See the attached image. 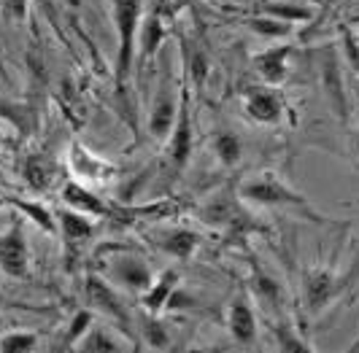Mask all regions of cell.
<instances>
[{"instance_id": "cell-1", "label": "cell", "mask_w": 359, "mask_h": 353, "mask_svg": "<svg viewBox=\"0 0 359 353\" xmlns=\"http://www.w3.org/2000/svg\"><path fill=\"white\" fill-rule=\"evenodd\" d=\"M111 14L116 27V60H114V76L122 87L130 78L133 60L138 52V33L144 19V0H111Z\"/></svg>"}, {"instance_id": "cell-2", "label": "cell", "mask_w": 359, "mask_h": 353, "mask_svg": "<svg viewBox=\"0 0 359 353\" xmlns=\"http://www.w3.org/2000/svg\"><path fill=\"white\" fill-rule=\"evenodd\" d=\"M241 200L252 202V205H262V208H294L297 213H303L308 221H319V224H327L319 211L311 208L306 197L300 192H294L292 186H287L281 178L276 176H259V178H249L243 186H241Z\"/></svg>"}, {"instance_id": "cell-3", "label": "cell", "mask_w": 359, "mask_h": 353, "mask_svg": "<svg viewBox=\"0 0 359 353\" xmlns=\"http://www.w3.org/2000/svg\"><path fill=\"white\" fill-rule=\"evenodd\" d=\"M343 278L335 275L332 270L324 267H313L303 272V302H306L308 316H319L330 302L338 300V294L343 291Z\"/></svg>"}, {"instance_id": "cell-4", "label": "cell", "mask_w": 359, "mask_h": 353, "mask_svg": "<svg viewBox=\"0 0 359 353\" xmlns=\"http://www.w3.org/2000/svg\"><path fill=\"white\" fill-rule=\"evenodd\" d=\"M292 54H294V43H273L252 57L254 71L265 84L281 87L292 73Z\"/></svg>"}, {"instance_id": "cell-5", "label": "cell", "mask_w": 359, "mask_h": 353, "mask_svg": "<svg viewBox=\"0 0 359 353\" xmlns=\"http://www.w3.org/2000/svg\"><path fill=\"white\" fill-rule=\"evenodd\" d=\"M246 113L249 119H254L257 124H278L284 116V97L278 87L270 84H257V87L246 89Z\"/></svg>"}, {"instance_id": "cell-6", "label": "cell", "mask_w": 359, "mask_h": 353, "mask_svg": "<svg viewBox=\"0 0 359 353\" xmlns=\"http://www.w3.org/2000/svg\"><path fill=\"white\" fill-rule=\"evenodd\" d=\"M168 157H170L173 170H184L189 165V157H192V113H189L187 89L181 95V111L179 119H176V127H173V132L168 138Z\"/></svg>"}, {"instance_id": "cell-7", "label": "cell", "mask_w": 359, "mask_h": 353, "mask_svg": "<svg viewBox=\"0 0 359 353\" xmlns=\"http://www.w3.org/2000/svg\"><path fill=\"white\" fill-rule=\"evenodd\" d=\"M184 95V92H181ZM181 95H173L168 87L160 89L154 106H151V113H149V135L154 141H168L173 127H176V119H179L181 111Z\"/></svg>"}, {"instance_id": "cell-8", "label": "cell", "mask_w": 359, "mask_h": 353, "mask_svg": "<svg viewBox=\"0 0 359 353\" xmlns=\"http://www.w3.org/2000/svg\"><path fill=\"white\" fill-rule=\"evenodd\" d=\"M108 272L116 278V283L127 289V291H133V294H144L146 289L151 286L154 281V275H151V270L146 265L141 256H135V254H125V256H116L111 267H108Z\"/></svg>"}, {"instance_id": "cell-9", "label": "cell", "mask_w": 359, "mask_h": 353, "mask_svg": "<svg viewBox=\"0 0 359 353\" xmlns=\"http://www.w3.org/2000/svg\"><path fill=\"white\" fill-rule=\"evenodd\" d=\"M0 270L11 278H25L27 275V240L22 224H11V230L0 235Z\"/></svg>"}, {"instance_id": "cell-10", "label": "cell", "mask_w": 359, "mask_h": 353, "mask_svg": "<svg viewBox=\"0 0 359 353\" xmlns=\"http://www.w3.org/2000/svg\"><path fill=\"white\" fill-rule=\"evenodd\" d=\"M87 297L95 307H100V313H106L111 316L116 324H122L125 326V332H130V316H127L125 305L119 300V294H116V289H111L106 281H100L97 275H90L87 278Z\"/></svg>"}, {"instance_id": "cell-11", "label": "cell", "mask_w": 359, "mask_h": 353, "mask_svg": "<svg viewBox=\"0 0 359 353\" xmlns=\"http://www.w3.org/2000/svg\"><path fill=\"white\" fill-rule=\"evenodd\" d=\"M230 335L238 345H254L257 342V313L246 294H238L230 305Z\"/></svg>"}, {"instance_id": "cell-12", "label": "cell", "mask_w": 359, "mask_h": 353, "mask_svg": "<svg viewBox=\"0 0 359 353\" xmlns=\"http://www.w3.org/2000/svg\"><path fill=\"white\" fill-rule=\"evenodd\" d=\"M62 202L68 208H73V211L87 213L92 219H106L108 213H111V208H108L106 202L95 195V192H90L84 184H79V181H68L62 186Z\"/></svg>"}, {"instance_id": "cell-13", "label": "cell", "mask_w": 359, "mask_h": 353, "mask_svg": "<svg viewBox=\"0 0 359 353\" xmlns=\"http://www.w3.org/2000/svg\"><path fill=\"white\" fill-rule=\"evenodd\" d=\"M176 286H179V272H176V270H165V272H160V275L151 281V286L146 289L144 294H141V305H144L151 316H157V313H162V310L168 307V302L173 297Z\"/></svg>"}, {"instance_id": "cell-14", "label": "cell", "mask_w": 359, "mask_h": 353, "mask_svg": "<svg viewBox=\"0 0 359 353\" xmlns=\"http://www.w3.org/2000/svg\"><path fill=\"white\" fill-rule=\"evenodd\" d=\"M57 221H60V235L65 237L68 246H79L84 240H90L92 235V216L87 213H79L73 208H65V211L57 213Z\"/></svg>"}, {"instance_id": "cell-15", "label": "cell", "mask_w": 359, "mask_h": 353, "mask_svg": "<svg viewBox=\"0 0 359 353\" xmlns=\"http://www.w3.org/2000/svg\"><path fill=\"white\" fill-rule=\"evenodd\" d=\"M165 27H162V19L157 11H151L149 17L141 19V33H138V52L144 57L146 62L149 60H154L157 52L162 49V43H165Z\"/></svg>"}, {"instance_id": "cell-16", "label": "cell", "mask_w": 359, "mask_h": 353, "mask_svg": "<svg viewBox=\"0 0 359 353\" xmlns=\"http://www.w3.org/2000/svg\"><path fill=\"white\" fill-rule=\"evenodd\" d=\"M73 170L79 173V178H90V181H106L108 176H114V167L92 157L81 143H73Z\"/></svg>"}, {"instance_id": "cell-17", "label": "cell", "mask_w": 359, "mask_h": 353, "mask_svg": "<svg viewBox=\"0 0 359 353\" xmlns=\"http://www.w3.org/2000/svg\"><path fill=\"white\" fill-rule=\"evenodd\" d=\"M216 159L224 165V167H238L241 159H243V143L235 135L233 130H219L211 141Z\"/></svg>"}, {"instance_id": "cell-18", "label": "cell", "mask_w": 359, "mask_h": 353, "mask_svg": "<svg viewBox=\"0 0 359 353\" xmlns=\"http://www.w3.org/2000/svg\"><path fill=\"white\" fill-rule=\"evenodd\" d=\"M200 246V235L192 230H173L165 232V237L160 240V248L165 254L176 256V259H189Z\"/></svg>"}, {"instance_id": "cell-19", "label": "cell", "mask_w": 359, "mask_h": 353, "mask_svg": "<svg viewBox=\"0 0 359 353\" xmlns=\"http://www.w3.org/2000/svg\"><path fill=\"white\" fill-rule=\"evenodd\" d=\"M125 345L119 342V337H114L108 332L106 326H95L92 324L90 332L79 340V345H76V351H84V353H116L122 351Z\"/></svg>"}, {"instance_id": "cell-20", "label": "cell", "mask_w": 359, "mask_h": 353, "mask_svg": "<svg viewBox=\"0 0 359 353\" xmlns=\"http://www.w3.org/2000/svg\"><path fill=\"white\" fill-rule=\"evenodd\" d=\"M259 11L268 14V17L284 19V22H308L313 17V11L303 6V3H289V0H262L259 3Z\"/></svg>"}, {"instance_id": "cell-21", "label": "cell", "mask_w": 359, "mask_h": 353, "mask_svg": "<svg viewBox=\"0 0 359 353\" xmlns=\"http://www.w3.org/2000/svg\"><path fill=\"white\" fill-rule=\"evenodd\" d=\"M252 283H254V294H257L259 300L270 302L276 310L281 307V302H284L281 286H278L276 278H270V272L265 267H259L257 262H252Z\"/></svg>"}, {"instance_id": "cell-22", "label": "cell", "mask_w": 359, "mask_h": 353, "mask_svg": "<svg viewBox=\"0 0 359 353\" xmlns=\"http://www.w3.org/2000/svg\"><path fill=\"white\" fill-rule=\"evenodd\" d=\"M52 178H54V165L46 157L36 154V157H30L25 162V181H27L30 189L43 192L52 184Z\"/></svg>"}, {"instance_id": "cell-23", "label": "cell", "mask_w": 359, "mask_h": 353, "mask_svg": "<svg viewBox=\"0 0 359 353\" xmlns=\"http://www.w3.org/2000/svg\"><path fill=\"white\" fill-rule=\"evenodd\" d=\"M322 81H324V92H327L330 103H332V108H335V113H341V119H346V113H348V106H346V97H343L341 73H338V68L332 65V60H324Z\"/></svg>"}, {"instance_id": "cell-24", "label": "cell", "mask_w": 359, "mask_h": 353, "mask_svg": "<svg viewBox=\"0 0 359 353\" xmlns=\"http://www.w3.org/2000/svg\"><path fill=\"white\" fill-rule=\"evenodd\" d=\"M249 27H252L257 36L262 38H270V41H278V38H287L292 30H294V25L292 22H284V19H276V17H257V19H249Z\"/></svg>"}, {"instance_id": "cell-25", "label": "cell", "mask_w": 359, "mask_h": 353, "mask_svg": "<svg viewBox=\"0 0 359 353\" xmlns=\"http://www.w3.org/2000/svg\"><path fill=\"white\" fill-rule=\"evenodd\" d=\"M38 348V337L33 332H8L0 337L3 353H30Z\"/></svg>"}, {"instance_id": "cell-26", "label": "cell", "mask_w": 359, "mask_h": 353, "mask_svg": "<svg viewBox=\"0 0 359 353\" xmlns=\"http://www.w3.org/2000/svg\"><path fill=\"white\" fill-rule=\"evenodd\" d=\"M276 342H278V348H281V351H297V353L311 351V345H306V340L297 335L287 321H281V324H278V329H276Z\"/></svg>"}, {"instance_id": "cell-27", "label": "cell", "mask_w": 359, "mask_h": 353, "mask_svg": "<svg viewBox=\"0 0 359 353\" xmlns=\"http://www.w3.org/2000/svg\"><path fill=\"white\" fill-rule=\"evenodd\" d=\"M187 71H189L192 84H195V87H203L205 76H208V71H211L208 57H205L203 49H189V52H187Z\"/></svg>"}, {"instance_id": "cell-28", "label": "cell", "mask_w": 359, "mask_h": 353, "mask_svg": "<svg viewBox=\"0 0 359 353\" xmlns=\"http://www.w3.org/2000/svg\"><path fill=\"white\" fill-rule=\"evenodd\" d=\"M95 324V316H92L90 310H81V313H76L71 318V326H68V332H65V342L76 348L79 345V340L90 332V326Z\"/></svg>"}, {"instance_id": "cell-29", "label": "cell", "mask_w": 359, "mask_h": 353, "mask_svg": "<svg viewBox=\"0 0 359 353\" xmlns=\"http://www.w3.org/2000/svg\"><path fill=\"white\" fill-rule=\"evenodd\" d=\"M144 340L154 348V351H165L170 348V337L165 332V324L157 321V318H149L144 324Z\"/></svg>"}, {"instance_id": "cell-30", "label": "cell", "mask_w": 359, "mask_h": 353, "mask_svg": "<svg viewBox=\"0 0 359 353\" xmlns=\"http://www.w3.org/2000/svg\"><path fill=\"white\" fill-rule=\"evenodd\" d=\"M17 205L25 213H27V216H30V219H33V221H36V224L43 232H49V235H54V232H57V221H54V213H49L46 208H43V205H36V202H22V200H19Z\"/></svg>"}, {"instance_id": "cell-31", "label": "cell", "mask_w": 359, "mask_h": 353, "mask_svg": "<svg viewBox=\"0 0 359 353\" xmlns=\"http://www.w3.org/2000/svg\"><path fill=\"white\" fill-rule=\"evenodd\" d=\"M0 6H3V11H6V17L17 19V22H25L30 0H0Z\"/></svg>"}, {"instance_id": "cell-32", "label": "cell", "mask_w": 359, "mask_h": 353, "mask_svg": "<svg viewBox=\"0 0 359 353\" xmlns=\"http://www.w3.org/2000/svg\"><path fill=\"white\" fill-rule=\"evenodd\" d=\"M351 146H354V151L359 154V130L354 132V138H351Z\"/></svg>"}, {"instance_id": "cell-33", "label": "cell", "mask_w": 359, "mask_h": 353, "mask_svg": "<svg viewBox=\"0 0 359 353\" xmlns=\"http://www.w3.org/2000/svg\"><path fill=\"white\" fill-rule=\"evenodd\" d=\"M357 95H359V89H357Z\"/></svg>"}, {"instance_id": "cell-34", "label": "cell", "mask_w": 359, "mask_h": 353, "mask_svg": "<svg viewBox=\"0 0 359 353\" xmlns=\"http://www.w3.org/2000/svg\"><path fill=\"white\" fill-rule=\"evenodd\" d=\"M357 342H359V340H357Z\"/></svg>"}]
</instances>
